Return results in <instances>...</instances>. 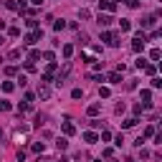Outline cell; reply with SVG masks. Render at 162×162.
Masks as SVG:
<instances>
[{"instance_id":"1","label":"cell","mask_w":162,"mask_h":162,"mask_svg":"<svg viewBox=\"0 0 162 162\" xmlns=\"http://www.w3.org/2000/svg\"><path fill=\"white\" fill-rule=\"evenodd\" d=\"M101 40H107L109 46H119V36L112 33V31H104V33H101Z\"/></svg>"},{"instance_id":"2","label":"cell","mask_w":162,"mask_h":162,"mask_svg":"<svg viewBox=\"0 0 162 162\" xmlns=\"http://www.w3.org/2000/svg\"><path fill=\"white\" fill-rule=\"evenodd\" d=\"M112 20H114L112 15H104V13H99V18H96V23H99V26H109Z\"/></svg>"},{"instance_id":"3","label":"cell","mask_w":162,"mask_h":162,"mask_svg":"<svg viewBox=\"0 0 162 162\" xmlns=\"http://www.w3.org/2000/svg\"><path fill=\"white\" fill-rule=\"evenodd\" d=\"M107 79H109V84H122V74L119 71H112Z\"/></svg>"},{"instance_id":"4","label":"cell","mask_w":162,"mask_h":162,"mask_svg":"<svg viewBox=\"0 0 162 162\" xmlns=\"http://www.w3.org/2000/svg\"><path fill=\"white\" fill-rule=\"evenodd\" d=\"M84 139L89 142V145H94V142H99V134H96V132H86V134H84Z\"/></svg>"},{"instance_id":"5","label":"cell","mask_w":162,"mask_h":162,"mask_svg":"<svg viewBox=\"0 0 162 162\" xmlns=\"http://www.w3.org/2000/svg\"><path fill=\"white\" fill-rule=\"evenodd\" d=\"M99 112H101V104H91V107L86 109V114H89V117H96Z\"/></svg>"},{"instance_id":"6","label":"cell","mask_w":162,"mask_h":162,"mask_svg":"<svg viewBox=\"0 0 162 162\" xmlns=\"http://www.w3.org/2000/svg\"><path fill=\"white\" fill-rule=\"evenodd\" d=\"M38 96H40V99H48V96H51V89H48V86H38Z\"/></svg>"},{"instance_id":"7","label":"cell","mask_w":162,"mask_h":162,"mask_svg":"<svg viewBox=\"0 0 162 162\" xmlns=\"http://www.w3.org/2000/svg\"><path fill=\"white\" fill-rule=\"evenodd\" d=\"M74 132H76V127L71 122H64V134H74Z\"/></svg>"},{"instance_id":"8","label":"cell","mask_w":162,"mask_h":162,"mask_svg":"<svg viewBox=\"0 0 162 162\" xmlns=\"http://www.w3.org/2000/svg\"><path fill=\"white\" fill-rule=\"evenodd\" d=\"M71 56H74V46L66 43V46H64V58H71Z\"/></svg>"},{"instance_id":"9","label":"cell","mask_w":162,"mask_h":162,"mask_svg":"<svg viewBox=\"0 0 162 162\" xmlns=\"http://www.w3.org/2000/svg\"><path fill=\"white\" fill-rule=\"evenodd\" d=\"M155 20H157L155 15H147L145 20H142V26H145V28H150V26H155Z\"/></svg>"},{"instance_id":"10","label":"cell","mask_w":162,"mask_h":162,"mask_svg":"<svg viewBox=\"0 0 162 162\" xmlns=\"http://www.w3.org/2000/svg\"><path fill=\"white\" fill-rule=\"evenodd\" d=\"M26 26L33 28V31H38V20H36V18H28V20H26Z\"/></svg>"},{"instance_id":"11","label":"cell","mask_w":162,"mask_h":162,"mask_svg":"<svg viewBox=\"0 0 162 162\" xmlns=\"http://www.w3.org/2000/svg\"><path fill=\"white\" fill-rule=\"evenodd\" d=\"M43 58L48 61V64H56V56H53V51H46V53H43Z\"/></svg>"},{"instance_id":"12","label":"cell","mask_w":162,"mask_h":162,"mask_svg":"<svg viewBox=\"0 0 162 162\" xmlns=\"http://www.w3.org/2000/svg\"><path fill=\"white\" fill-rule=\"evenodd\" d=\"M40 58V51H31L28 53V61H31V64H33V61H38Z\"/></svg>"},{"instance_id":"13","label":"cell","mask_w":162,"mask_h":162,"mask_svg":"<svg viewBox=\"0 0 162 162\" xmlns=\"http://www.w3.org/2000/svg\"><path fill=\"white\" fill-rule=\"evenodd\" d=\"M56 147H58V150H66V147H69V142H66V139H64V137H61V139H58V142H56Z\"/></svg>"},{"instance_id":"14","label":"cell","mask_w":162,"mask_h":162,"mask_svg":"<svg viewBox=\"0 0 162 162\" xmlns=\"http://www.w3.org/2000/svg\"><path fill=\"white\" fill-rule=\"evenodd\" d=\"M13 89H15V84H10V81H5V84H3V91H5V94H10Z\"/></svg>"},{"instance_id":"15","label":"cell","mask_w":162,"mask_h":162,"mask_svg":"<svg viewBox=\"0 0 162 162\" xmlns=\"http://www.w3.org/2000/svg\"><path fill=\"white\" fill-rule=\"evenodd\" d=\"M119 28H122V31H129L132 26H129V20H124V18H122V20H119Z\"/></svg>"},{"instance_id":"16","label":"cell","mask_w":162,"mask_h":162,"mask_svg":"<svg viewBox=\"0 0 162 162\" xmlns=\"http://www.w3.org/2000/svg\"><path fill=\"white\" fill-rule=\"evenodd\" d=\"M13 107H10V101H0V112H10Z\"/></svg>"},{"instance_id":"17","label":"cell","mask_w":162,"mask_h":162,"mask_svg":"<svg viewBox=\"0 0 162 162\" xmlns=\"http://www.w3.org/2000/svg\"><path fill=\"white\" fill-rule=\"evenodd\" d=\"M134 124H137V119L132 117V119H127V122H124V124H122V127H124V129H129V127H134Z\"/></svg>"},{"instance_id":"18","label":"cell","mask_w":162,"mask_h":162,"mask_svg":"<svg viewBox=\"0 0 162 162\" xmlns=\"http://www.w3.org/2000/svg\"><path fill=\"white\" fill-rule=\"evenodd\" d=\"M152 86H155V89H162V79H160V76L152 79Z\"/></svg>"},{"instance_id":"19","label":"cell","mask_w":162,"mask_h":162,"mask_svg":"<svg viewBox=\"0 0 162 162\" xmlns=\"http://www.w3.org/2000/svg\"><path fill=\"white\" fill-rule=\"evenodd\" d=\"M53 28H56V31H64V28H66V23H64V20H56Z\"/></svg>"},{"instance_id":"20","label":"cell","mask_w":162,"mask_h":162,"mask_svg":"<svg viewBox=\"0 0 162 162\" xmlns=\"http://www.w3.org/2000/svg\"><path fill=\"white\" fill-rule=\"evenodd\" d=\"M109 94H112V91H109V89H107V86H101V89H99V96H104V99H107V96H109Z\"/></svg>"},{"instance_id":"21","label":"cell","mask_w":162,"mask_h":162,"mask_svg":"<svg viewBox=\"0 0 162 162\" xmlns=\"http://www.w3.org/2000/svg\"><path fill=\"white\" fill-rule=\"evenodd\" d=\"M71 96H74V99H81V96H84V91H81V89H74Z\"/></svg>"},{"instance_id":"22","label":"cell","mask_w":162,"mask_h":162,"mask_svg":"<svg viewBox=\"0 0 162 162\" xmlns=\"http://www.w3.org/2000/svg\"><path fill=\"white\" fill-rule=\"evenodd\" d=\"M155 71H157V69H155V66H150V64H147V66H145V74H147V76H152V74H155Z\"/></svg>"},{"instance_id":"23","label":"cell","mask_w":162,"mask_h":162,"mask_svg":"<svg viewBox=\"0 0 162 162\" xmlns=\"http://www.w3.org/2000/svg\"><path fill=\"white\" fill-rule=\"evenodd\" d=\"M33 152H43V142H36V145H33Z\"/></svg>"},{"instance_id":"24","label":"cell","mask_w":162,"mask_h":162,"mask_svg":"<svg viewBox=\"0 0 162 162\" xmlns=\"http://www.w3.org/2000/svg\"><path fill=\"white\" fill-rule=\"evenodd\" d=\"M15 71H18V66H8V69H5V74H8V76H13Z\"/></svg>"},{"instance_id":"25","label":"cell","mask_w":162,"mask_h":162,"mask_svg":"<svg viewBox=\"0 0 162 162\" xmlns=\"http://www.w3.org/2000/svg\"><path fill=\"white\" fill-rule=\"evenodd\" d=\"M124 3H127L129 8H137V5H139V3H137V0H124Z\"/></svg>"},{"instance_id":"26","label":"cell","mask_w":162,"mask_h":162,"mask_svg":"<svg viewBox=\"0 0 162 162\" xmlns=\"http://www.w3.org/2000/svg\"><path fill=\"white\" fill-rule=\"evenodd\" d=\"M31 3H33V5H43V0H31Z\"/></svg>"},{"instance_id":"27","label":"cell","mask_w":162,"mask_h":162,"mask_svg":"<svg viewBox=\"0 0 162 162\" xmlns=\"http://www.w3.org/2000/svg\"><path fill=\"white\" fill-rule=\"evenodd\" d=\"M3 28H5V20H0V31H3Z\"/></svg>"},{"instance_id":"28","label":"cell","mask_w":162,"mask_h":162,"mask_svg":"<svg viewBox=\"0 0 162 162\" xmlns=\"http://www.w3.org/2000/svg\"><path fill=\"white\" fill-rule=\"evenodd\" d=\"M3 43H5V38H3V36H0V46H3Z\"/></svg>"},{"instance_id":"29","label":"cell","mask_w":162,"mask_h":162,"mask_svg":"<svg viewBox=\"0 0 162 162\" xmlns=\"http://www.w3.org/2000/svg\"><path fill=\"white\" fill-rule=\"evenodd\" d=\"M157 69H160V71H162V61H160V64H157Z\"/></svg>"},{"instance_id":"30","label":"cell","mask_w":162,"mask_h":162,"mask_svg":"<svg viewBox=\"0 0 162 162\" xmlns=\"http://www.w3.org/2000/svg\"><path fill=\"white\" fill-rule=\"evenodd\" d=\"M94 162H101V160H94Z\"/></svg>"},{"instance_id":"31","label":"cell","mask_w":162,"mask_h":162,"mask_svg":"<svg viewBox=\"0 0 162 162\" xmlns=\"http://www.w3.org/2000/svg\"><path fill=\"white\" fill-rule=\"evenodd\" d=\"M129 162H132V160H129Z\"/></svg>"}]
</instances>
